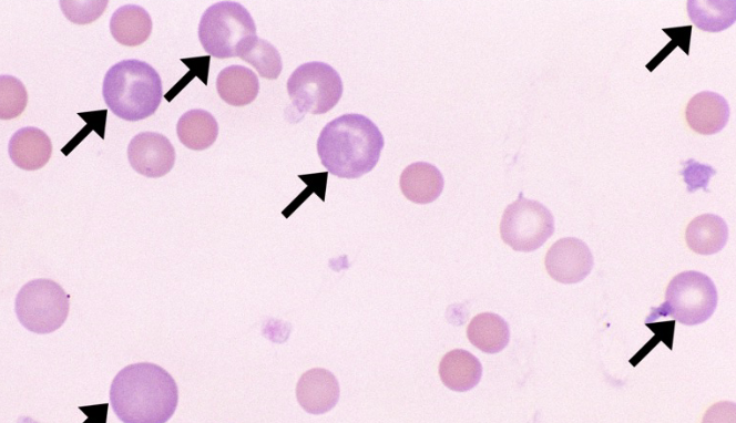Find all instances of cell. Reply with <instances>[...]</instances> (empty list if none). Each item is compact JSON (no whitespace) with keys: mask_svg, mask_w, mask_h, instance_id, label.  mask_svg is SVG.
I'll return each mask as SVG.
<instances>
[{"mask_svg":"<svg viewBox=\"0 0 736 423\" xmlns=\"http://www.w3.org/2000/svg\"><path fill=\"white\" fill-rule=\"evenodd\" d=\"M14 312L27 330L38 334L51 333L68 318L69 295L52 279H32L18 291Z\"/></svg>","mask_w":736,"mask_h":423,"instance_id":"6","label":"cell"},{"mask_svg":"<svg viewBox=\"0 0 736 423\" xmlns=\"http://www.w3.org/2000/svg\"><path fill=\"white\" fill-rule=\"evenodd\" d=\"M439 375L448 389L466 392L480 382L482 365L479 359L469 351L454 349L442 357Z\"/></svg>","mask_w":736,"mask_h":423,"instance_id":"15","label":"cell"},{"mask_svg":"<svg viewBox=\"0 0 736 423\" xmlns=\"http://www.w3.org/2000/svg\"><path fill=\"white\" fill-rule=\"evenodd\" d=\"M736 1H702L689 0L687 12L694 24L701 30L718 32L735 22Z\"/></svg>","mask_w":736,"mask_h":423,"instance_id":"21","label":"cell"},{"mask_svg":"<svg viewBox=\"0 0 736 423\" xmlns=\"http://www.w3.org/2000/svg\"><path fill=\"white\" fill-rule=\"evenodd\" d=\"M177 402L173 376L151 362L124 367L110 386L112 410L125 423H164L174 414Z\"/></svg>","mask_w":736,"mask_h":423,"instance_id":"1","label":"cell"},{"mask_svg":"<svg viewBox=\"0 0 736 423\" xmlns=\"http://www.w3.org/2000/svg\"><path fill=\"white\" fill-rule=\"evenodd\" d=\"M544 264L548 274L554 280L570 285L582 281L591 272L594 260L583 240L565 237L550 247Z\"/></svg>","mask_w":736,"mask_h":423,"instance_id":"9","label":"cell"},{"mask_svg":"<svg viewBox=\"0 0 736 423\" xmlns=\"http://www.w3.org/2000/svg\"><path fill=\"white\" fill-rule=\"evenodd\" d=\"M8 153L17 167L24 171H37L49 162L52 144L42 130L25 126L12 134L8 144Z\"/></svg>","mask_w":736,"mask_h":423,"instance_id":"13","label":"cell"},{"mask_svg":"<svg viewBox=\"0 0 736 423\" xmlns=\"http://www.w3.org/2000/svg\"><path fill=\"white\" fill-rule=\"evenodd\" d=\"M287 92L299 113L324 114L340 100L343 81L331 65L311 61L294 70L287 80Z\"/></svg>","mask_w":736,"mask_h":423,"instance_id":"7","label":"cell"},{"mask_svg":"<svg viewBox=\"0 0 736 423\" xmlns=\"http://www.w3.org/2000/svg\"><path fill=\"white\" fill-rule=\"evenodd\" d=\"M554 233V217L543 204L519 194L507 206L500 223L502 240L515 251L540 248Z\"/></svg>","mask_w":736,"mask_h":423,"instance_id":"8","label":"cell"},{"mask_svg":"<svg viewBox=\"0 0 736 423\" xmlns=\"http://www.w3.org/2000/svg\"><path fill=\"white\" fill-rule=\"evenodd\" d=\"M219 97L229 105L244 106L252 103L259 91L257 75L243 65H229L216 78Z\"/></svg>","mask_w":736,"mask_h":423,"instance_id":"18","label":"cell"},{"mask_svg":"<svg viewBox=\"0 0 736 423\" xmlns=\"http://www.w3.org/2000/svg\"><path fill=\"white\" fill-rule=\"evenodd\" d=\"M717 301L716 287L708 276L696 270L683 271L669 281L665 301L652 308L645 322L669 316L682 324L696 326L712 317Z\"/></svg>","mask_w":736,"mask_h":423,"instance_id":"4","label":"cell"},{"mask_svg":"<svg viewBox=\"0 0 736 423\" xmlns=\"http://www.w3.org/2000/svg\"><path fill=\"white\" fill-rule=\"evenodd\" d=\"M127 159L139 174L157 178L174 166L175 149L166 136L156 132H141L127 145Z\"/></svg>","mask_w":736,"mask_h":423,"instance_id":"10","label":"cell"},{"mask_svg":"<svg viewBox=\"0 0 736 423\" xmlns=\"http://www.w3.org/2000/svg\"><path fill=\"white\" fill-rule=\"evenodd\" d=\"M467 337L471 344L484 353H498L503 350L510 340L508 322L493 312H483L474 316L467 329Z\"/></svg>","mask_w":736,"mask_h":423,"instance_id":"19","label":"cell"},{"mask_svg":"<svg viewBox=\"0 0 736 423\" xmlns=\"http://www.w3.org/2000/svg\"><path fill=\"white\" fill-rule=\"evenodd\" d=\"M238 58L253 65L265 79L275 80L279 76L283 63L277 49L265 39L251 37L239 50Z\"/></svg>","mask_w":736,"mask_h":423,"instance_id":"22","label":"cell"},{"mask_svg":"<svg viewBox=\"0 0 736 423\" xmlns=\"http://www.w3.org/2000/svg\"><path fill=\"white\" fill-rule=\"evenodd\" d=\"M28 93L23 83L16 76H0V118L11 120L19 116L27 106Z\"/></svg>","mask_w":736,"mask_h":423,"instance_id":"23","label":"cell"},{"mask_svg":"<svg viewBox=\"0 0 736 423\" xmlns=\"http://www.w3.org/2000/svg\"><path fill=\"white\" fill-rule=\"evenodd\" d=\"M685 117L695 132L713 135L726 126L729 118V105L720 94L703 91L689 100L685 109Z\"/></svg>","mask_w":736,"mask_h":423,"instance_id":"12","label":"cell"},{"mask_svg":"<svg viewBox=\"0 0 736 423\" xmlns=\"http://www.w3.org/2000/svg\"><path fill=\"white\" fill-rule=\"evenodd\" d=\"M340 394L336 376L323 368H314L301 374L296 385V399L299 405L314 415L330 411Z\"/></svg>","mask_w":736,"mask_h":423,"instance_id":"11","label":"cell"},{"mask_svg":"<svg viewBox=\"0 0 736 423\" xmlns=\"http://www.w3.org/2000/svg\"><path fill=\"white\" fill-rule=\"evenodd\" d=\"M256 35L253 17L236 1L208 7L198 24V39L205 52L217 59L237 56L244 43Z\"/></svg>","mask_w":736,"mask_h":423,"instance_id":"5","label":"cell"},{"mask_svg":"<svg viewBox=\"0 0 736 423\" xmlns=\"http://www.w3.org/2000/svg\"><path fill=\"white\" fill-rule=\"evenodd\" d=\"M728 239L726 221L718 215L703 214L695 217L685 230V240L698 255H713L723 249Z\"/></svg>","mask_w":736,"mask_h":423,"instance_id":"16","label":"cell"},{"mask_svg":"<svg viewBox=\"0 0 736 423\" xmlns=\"http://www.w3.org/2000/svg\"><path fill=\"white\" fill-rule=\"evenodd\" d=\"M384 145V136L370 118L349 113L324 126L317 140V153L330 174L355 179L374 169Z\"/></svg>","mask_w":736,"mask_h":423,"instance_id":"2","label":"cell"},{"mask_svg":"<svg viewBox=\"0 0 736 423\" xmlns=\"http://www.w3.org/2000/svg\"><path fill=\"white\" fill-rule=\"evenodd\" d=\"M110 31L116 42L126 47L144 43L152 31L149 12L136 4L117 8L110 19Z\"/></svg>","mask_w":736,"mask_h":423,"instance_id":"17","label":"cell"},{"mask_svg":"<svg viewBox=\"0 0 736 423\" xmlns=\"http://www.w3.org/2000/svg\"><path fill=\"white\" fill-rule=\"evenodd\" d=\"M162 80L156 70L140 60H123L105 73L102 95L117 117L135 122L155 113L162 100Z\"/></svg>","mask_w":736,"mask_h":423,"instance_id":"3","label":"cell"},{"mask_svg":"<svg viewBox=\"0 0 736 423\" xmlns=\"http://www.w3.org/2000/svg\"><path fill=\"white\" fill-rule=\"evenodd\" d=\"M176 133L184 146L193 151H203L216 141L218 124L209 112L193 109L181 115L176 124Z\"/></svg>","mask_w":736,"mask_h":423,"instance_id":"20","label":"cell"},{"mask_svg":"<svg viewBox=\"0 0 736 423\" xmlns=\"http://www.w3.org/2000/svg\"><path fill=\"white\" fill-rule=\"evenodd\" d=\"M399 185L407 199L425 205L439 197L444 179L435 165L427 162H415L402 171Z\"/></svg>","mask_w":736,"mask_h":423,"instance_id":"14","label":"cell"},{"mask_svg":"<svg viewBox=\"0 0 736 423\" xmlns=\"http://www.w3.org/2000/svg\"><path fill=\"white\" fill-rule=\"evenodd\" d=\"M683 164H686V167L681 172V174L684 175V180L688 186V192H693L694 189L701 187L707 190V183L711 176L716 173L715 169H713L709 165L699 164L694 159H689Z\"/></svg>","mask_w":736,"mask_h":423,"instance_id":"25","label":"cell"},{"mask_svg":"<svg viewBox=\"0 0 736 423\" xmlns=\"http://www.w3.org/2000/svg\"><path fill=\"white\" fill-rule=\"evenodd\" d=\"M108 1H60L63 14L78 24L96 20L105 10Z\"/></svg>","mask_w":736,"mask_h":423,"instance_id":"24","label":"cell"}]
</instances>
